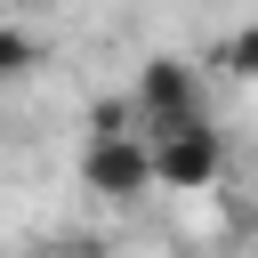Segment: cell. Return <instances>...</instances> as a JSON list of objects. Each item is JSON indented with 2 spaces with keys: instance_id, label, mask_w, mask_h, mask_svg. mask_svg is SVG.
Masks as SVG:
<instances>
[{
  "instance_id": "6da1fadb",
  "label": "cell",
  "mask_w": 258,
  "mask_h": 258,
  "mask_svg": "<svg viewBox=\"0 0 258 258\" xmlns=\"http://www.w3.org/2000/svg\"><path fill=\"white\" fill-rule=\"evenodd\" d=\"M145 161H153V185H169V194H210V185L226 177V137L194 113V121L153 129V137H145Z\"/></svg>"
},
{
  "instance_id": "7a4b0ae2",
  "label": "cell",
  "mask_w": 258,
  "mask_h": 258,
  "mask_svg": "<svg viewBox=\"0 0 258 258\" xmlns=\"http://www.w3.org/2000/svg\"><path fill=\"white\" fill-rule=\"evenodd\" d=\"M81 177H89V194H105V202H137V194H153L145 137H137V129H105V137H89Z\"/></svg>"
},
{
  "instance_id": "3957f363",
  "label": "cell",
  "mask_w": 258,
  "mask_h": 258,
  "mask_svg": "<svg viewBox=\"0 0 258 258\" xmlns=\"http://www.w3.org/2000/svg\"><path fill=\"white\" fill-rule=\"evenodd\" d=\"M194 113H202L194 64H177V56H153V64L137 73V97H129V121H137V137H153V129H169V121H194Z\"/></svg>"
},
{
  "instance_id": "277c9868",
  "label": "cell",
  "mask_w": 258,
  "mask_h": 258,
  "mask_svg": "<svg viewBox=\"0 0 258 258\" xmlns=\"http://www.w3.org/2000/svg\"><path fill=\"white\" fill-rule=\"evenodd\" d=\"M32 64H40V40L16 32V24H0V81H24Z\"/></svg>"
},
{
  "instance_id": "5b68a950",
  "label": "cell",
  "mask_w": 258,
  "mask_h": 258,
  "mask_svg": "<svg viewBox=\"0 0 258 258\" xmlns=\"http://www.w3.org/2000/svg\"><path fill=\"white\" fill-rule=\"evenodd\" d=\"M218 73H226V81H250V73H258V32H234V40L218 48Z\"/></svg>"
}]
</instances>
